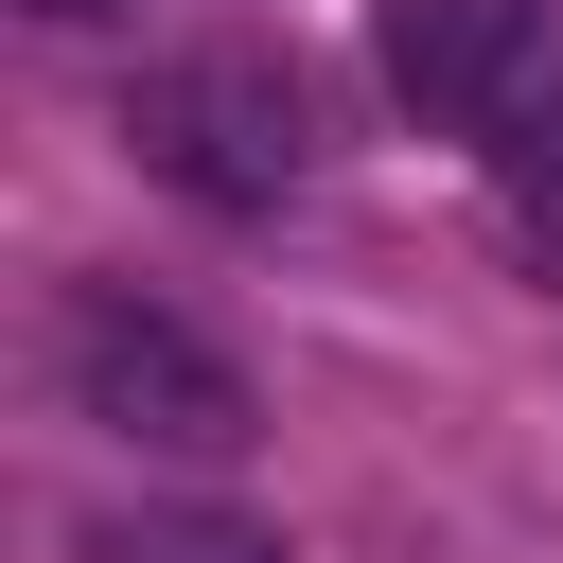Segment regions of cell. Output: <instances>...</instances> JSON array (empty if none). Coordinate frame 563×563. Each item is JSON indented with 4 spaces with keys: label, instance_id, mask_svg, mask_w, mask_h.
<instances>
[{
    "label": "cell",
    "instance_id": "cell-1",
    "mask_svg": "<svg viewBox=\"0 0 563 563\" xmlns=\"http://www.w3.org/2000/svg\"><path fill=\"white\" fill-rule=\"evenodd\" d=\"M53 387H70V422H106L141 457H246V422H264L246 369L141 282H70L53 299Z\"/></svg>",
    "mask_w": 563,
    "mask_h": 563
},
{
    "label": "cell",
    "instance_id": "cell-2",
    "mask_svg": "<svg viewBox=\"0 0 563 563\" xmlns=\"http://www.w3.org/2000/svg\"><path fill=\"white\" fill-rule=\"evenodd\" d=\"M123 141H141V176H176L194 211H282L299 158H317V123H299V88H282L264 53H158V70L123 88Z\"/></svg>",
    "mask_w": 563,
    "mask_h": 563
},
{
    "label": "cell",
    "instance_id": "cell-3",
    "mask_svg": "<svg viewBox=\"0 0 563 563\" xmlns=\"http://www.w3.org/2000/svg\"><path fill=\"white\" fill-rule=\"evenodd\" d=\"M369 35H387V88L422 123L528 158V123H545V0H369Z\"/></svg>",
    "mask_w": 563,
    "mask_h": 563
},
{
    "label": "cell",
    "instance_id": "cell-4",
    "mask_svg": "<svg viewBox=\"0 0 563 563\" xmlns=\"http://www.w3.org/2000/svg\"><path fill=\"white\" fill-rule=\"evenodd\" d=\"M88 563H282L264 528H229V510H106L88 528Z\"/></svg>",
    "mask_w": 563,
    "mask_h": 563
},
{
    "label": "cell",
    "instance_id": "cell-5",
    "mask_svg": "<svg viewBox=\"0 0 563 563\" xmlns=\"http://www.w3.org/2000/svg\"><path fill=\"white\" fill-rule=\"evenodd\" d=\"M35 18H70V35H88V18H141V0H35Z\"/></svg>",
    "mask_w": 563,
    "mask_h": 563
}]
</instances>
